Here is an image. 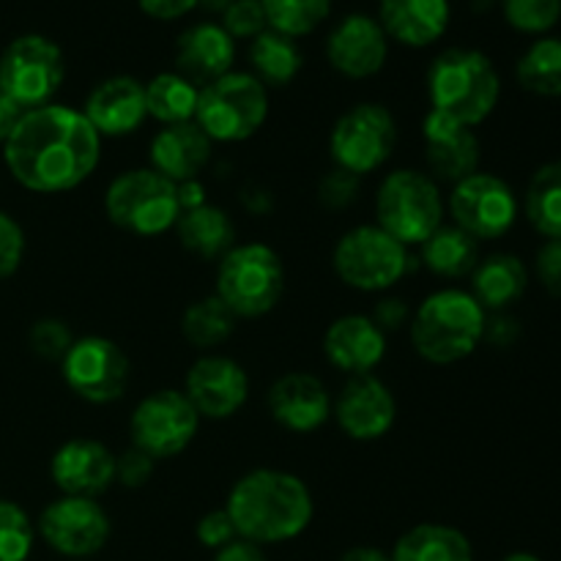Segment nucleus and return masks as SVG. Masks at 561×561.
<instances>
[{
    "label": "nucleus",
    "mask_w": 561,
    "mask_h": 561,
    "mask_svg": "<svg viewBox=\"0 0 561 561\" xmlns=\"http://www.w3.org/2000/svg\"><path fill=\"white\" fill-rule=\"evenodd\" d=\"M420 131L425 173H431L438 184L455 186L480 170L482 142L474 129L427 110Z\"/></svg>",
    "instance_id": "obj_22"
},
{
    "label": "nucleus",
    "mask_w": 561,
    "mask_h": 561,
    "mask_svg": "<svg viewBox=\"0 0 561 561\" xmlns=\"http://www.w3.org/2000/svg\"><path fill=\"white\" fill-rule=\"evenodd\" d=\"M378 228L411 247L431 239L447 217V197L442 184L420 168H394L378 184L373 197Z\"/></svg>",
    "instance_id": "obj_6"
},
{
    "label": "nucleus",
    "mask_w": 561,
    "mask_h": 561,
    "mask_svg": "<svg viewBox=\"0 0 561 561\" xmlns=\"http://www.w3.org/2000/svg\"><path fill=\"white\" fill-rule=\"evenodd\" d=\"M88 561H91V559H88Z\"/></svg>",
    "instance_id": "obj_56"
},
{
    "label": "nucleus",
    "mask_w": 561,
    "mask_h": 561,
    "mask_svg": "<svg viewBox=\"0 0 561 561\" xmlns=\"http://www.w3.org/2000/svg\"><path fill=\"white\" fill-rule=\"evenodd\" d=\"M236 535L255 546H285L305 535L316 518V496L296 471L261 466L230 485L225 499Z\"/></svg>",
    "instance_id": "obj_2"
},
{
    "label": "nucleus",
    "mask_w": 561,
    "mask_h": 561,
    "mask_svg": "<svg viewBox=\"0 0 561 561\" xmlns=\"http://www.w3.org/2000/svg\"><path fill=\"white\" fill-rule=\"evenodd\" d=\"M201 414L175 387H162L137 400L129 414V444L157 463L184 455L201 433Z\"/></svg>",
    "instance_id": "obj_11"
},
{
    "label": "nucleus",
    "mask_w": 561,
    "mask_h": 561,
    "mask_svg": "<svg viewBox=\"0 0 561 561\" xmlns=\"http://www.w3.org/2000/svg\"><path fill=\"white\" fill-rule=\"evenodd\" d=\"M36 535L44 546L69 561H88L104 551L113 537V520L99 499L55 496L38 513Z\"/></svg>",
    "instance_id": "obj_15"
},
{
    "label": "nucleus",
    "mask_w": 561,
    "mask_h": 561,
    "mask_svg": "<svg viewBox=\"0 0 561 561\" xmlns=\"http://www.w3.org/2000/svg\"><path fill=\"white\" fill-rule=\"evenodd\" d=\"M411 312H414V310H411L409 301H405L403 296L383 294V296H378V299H376V307H373L370 318L376 321V327L381 329L387 337H392V334L409 329Z\"/></svg>",
    "instance_id": "obj_45"
},
{
    "label": "nucleus",
    "mask_w": 561,
    "mask_h": 561,
    "mask_svg": "<svg viewBox=\"0 0 561 561\" xmlns=\"http://www.w3.org/2000/svg\"><path fill=\"white\" fill-rule=\"evenodd\" d=\"M520 211L542 239H561V159H551L535 170Z\"/></svg>",
    "instance_id": "obj_33"
},
{
    "label": "nucleus",
    "mask_w": 561,
    "mask_h": 561,
    "mask_svg": "<svg viewBox=\"0 0 561 561\" xmlns=\"http://www.w3.org/2000/svg\"><path fill=\"white\" fill-rule=\"evenodd\" d=\"M137 5L151 20L175 22L190 14L192 9H197V0H137Z\"/></svg>",
    "instance_id": "obj_49"
},
{
    "label": "nucleus",
    "mask_w": 561,
    "mask_h": 561,
    "mask_svg": "<svg viewBox=\"0 0 561 561\" xmlns=\"http://www.w3.org/2000/svg\"><path fill=\"white\" fill-rule=\"evenodd\" d=\"M327 60L345 80H370L387 66L389 36L370 14H348L327 36Z\"/></svg>",
    "instance_id": "obj_23"
},
{
    "label": "nucleus",
    "mask_w": 561,
    "mask_h": 561,
    "mask_svg": "<svg viewBox=\"0 0 561 561\" xmlns=\"http://www.w3.org/2000/svg\"><path fill=\"white\" fill-rule=\"evenodd\" d=\"M362 181L365 179H359V175L354 173H345V170L334 168L332 164V168L318 179V190H316L318 203L332 214L348 211V208H354V203L359 201Z\"/></svg>",
    "instance_id": "obj_40"
},
{
    "label": "nucleus",
    "mask_w": 561,
    "mask_h": 561,
    "mask_svg": "<svg viewBox=\"0 0 561 561\" xmlns=\"http://www.w3.org/2000/svg\"><path fill=\"white\" fill-rule=\"evenodd\" d=\"M181 392L186 394L201 420L228 422L250 403L252 381L247 367L228 354H201L184 373Z\"/></svg>",
    "instance_id": "obj_16"
},
{
    "label": "nucleus",
    "mask_w": 561,
    "mask_h": 561,
    "mask_svg": "<svg viewBox=\"0 0 561 561\" xmlns=\"http://www.w3.org/2000/svg\"><path fill=\"white\" fill-rule=\"evenodd\" d=\"M268 416L294 436H312L332 420V392L310 370H288L266 392Z\"/></svg>",
    "instance_id": "obj_18"
},
{
    "label": "nucleus",
    "mask_w": 561,
    "mask_h": 561,
    "mask_svg": "<svg viewBox=\"0 0 561 561\" xmlns=\"http://www.w3.org/2000/svg\"><path fill=\"white\" fill-rule=\"evenodd\" d=\"M214 142L208 140L206 131L190 121V124L159 126L146 146L148 168L157 170L173 184L195 181L211 168L214 162Z\"/></svg>",
    "instance_id": "obj_24"
},
{
    "label": "nucleus",
    "mask_w": 561,
    "mask_h": 561,
    "mask_svg": "<svg viewBox=\"0 0 561 561\" xmlns=\"http://www.w3.org/2000/svg\"><path fill=\"white\" fill-rule=\"evenodd\" d=\"M60 378L82 403L113 405L129 389L131 359L113 337L82 334L60 359Z\"/></svg>",
    "instance_id": "obj_13"
},
{
    "label": "nucleus",
    "mask_w": 561,
    "mask_h": 561,
    "mask_svg": "<svg viewBox=\"0 0 561 561\" xmlns=\"http://www.w3.org/2000/svg\"><path fill=\"white\" fill-rule=\"evenodd\" d=\"M36 537V524L27 510L11 499H0V561H27Z\"/></svg>",
    "instance_id": "obj_37"
},
{
    "label": "nucleus",
    "mask_w": 561,
    "mask_h": 561,
    "mask_svg": "<svg viewBox=\"0 0 561 561\" xmlns=\"http://www.w3.org/2000/svg\"><path fill=\"white\" fill-rule=\"evenodd\" d=\"M175 190H179V206H181V211H190V208L206 206V203H208L206 184H203L201 179L184 181V184H175Z\"/></svg>",
    "instance_id": "obj_51"
},
{
    "label": "nucleus",
    "mask_w": 561,
    "mask_h": 561,
    "mask_svg": "<svg viewBox=\"0 0 561 561\" xmlns=\"http://www.w3.org/2000/svg\"><path fill=\"white\" fill-rule=\"evenodd\" d=\"M104 140L71 104L25 110L3 146L11 179L33 195H69L96 175Z\"/></svg>",
    "instance_id": "obj_1"
},
{
    "label": "nucleus",
    "mask_w": 561,
    "mask_h": 561,
    "mask_svg": "<svg viewBox=\"0 0 561 561\" xmlns=\"http://www.w3.org/2000/svg\"><path fill=\"white\" fill-rule=\"evenodd\" d=\"M535 277L548 296L561 299V239H546L535 255Z\"/></svg>",
    "instance_id": "obj_46"
},
{
    "label": "nucleus",
    "mask_w": 561,
    "mask_h": 561,
    "mask_svg": "<svg viewBox=\"0 0 561 561\" xmlns=\"http://www.w3.org/2000/svg\"><path fill=\"white\" fill-rule=\"evenodd\" d=\"M272 96L250 71H228L201 88L195 124L214 146H239L266 126Z\"/></svg>",
    "instance_id": "obj_9"
},
{
    "label": "nucleus",
    "mask_w": 561,
    "mask_h": 561,
    "mask_svg": "<svg viewBox=\"0 0 561 561\" xmlns=\"http://www.w3.org/2000/svg\"><path fill=\"white\" fill-rule=\"evenodd\" d=\"M236 323H239V318L217 296L206 294L184 307L179 329L184 343L192 345L197 354H214L233 337Z\"/></svg>",
    "instance_id": "obj_31"
},
{
    "label": "nucleus",
    "mask_w": 561,
    "mask_h": 561,
    "mask_svg": "<svg viewBox=\"0 0 561 561\" xmlns=\"http://www.w3.org/2000/svg\"><path fill=\"white\" fill-rule=\"evenodd\" d=\"M378 22L392 42L403 47H433L453 22L449 0H381Z\"/></svg>",
    "instance_id": "obj_26"
},
{
    "label": "nucleus",
    "mask_w": 561,
    "mask_h": 561,
    "mask_svg": "<svg viewBox=\"0 0 561 561\" xmlns=\"http://www.w3.org/2000/svg\"><path fill=\"white\" fill-rule=\"evenodd\" d=\"M392 561H474L469 537L449 524H416L398 537Z\"/></svg>",
    "instance_id": "obj_30"
},
{
    "label": "nucleus",
    "mask_w": 561,
    "mask_h": 561,
    "mask_svg": "<svg viewBox=\"0 0 561 561\" xmlns=\"http://www.w3.org/2000/svg\"><path fill=\"white\" fill-rule=\"evenodd\" d=\"M337 561H392L387 551L376 546H354L343 553Z\"/></svg>",
    "instance_id": "obj_53"
},
{
    "label": "nucleus",
    "mask_w": 561,
    "mask_h": 561,
    "mask_svg": "<svg viewBox=\"0 0 561 561\" xmlns=\"http://www.w3.org/2000/svg\"><path fill=\"white\" fill-rule=\"evenodd\" d=\"M321 354L327 365L345 378L370 376L387 362L389 337L367 312H345L323 332Z\"/></svg>",
    "instance_id": "obj_20"
},
{
    "label": "nucleus",
    "mask_w": 561,
    "mask_h": 561,
    "mask_svg": "<svg viewBox=\"0 0 561 561\" xmlns=\"http://www.w3.org/2000/svg\"><path fill=\"white\" fill-rule=\"evenodd\" d=\"M499 561H542V559L537 557V553H529V551H515V553H507V557L499 559Z\"/></svg>",
    "instance_id": "obj_55"
},
{
    "label": "nucleus",
    "mask_w": 561,
    "mask_h": 561,
    "mask_svg": "<svg viewBox=\"0 0 561 561\" xmlns=\"http://www.w3.org/2000/svg\"><path fill=\"white\" fill-rule=\"evenodd\" d=\"M64 80V49L42 33L16 36L0 53V93H5L22 110L53 104Z\"/></svg>",
    "instance_id": "obj_12"
},
{
    "label": "nucleus",
    "mask_w": 561,
    "mask_h": 561,
    "mask_svg": "<svg viewBox=\"0 0 561 561\" xmlns=\"http://www.w3.org/2000/svg\"><path fill=\"white\" fill-rule=\"evenodd\" d=\"M27 239L22 225L11 217L9 211L0 208V279H9L20 272L25 261Z\"/></svg>",
    "instance_id": "obj_43"
},
{
    "label": "nucleus",
    "mask_w": 561,
    "mask_h": 561,
    "mask_svg": "<svg viewBox=\"0 0 561 561\" xmlns=\"http://www.w3.org/2000/svg\"><path fill=\"white\" fill-rule=\"evenodd\" d=\"M398 118L381 102H359L340 113L329 129V159L334 168L359 179L389 164L398 148Z\"/></svg>",
    "instance_id": "obj_10"
},
{
    "label": "nucleus",
    "mask_w": 561,
    "mask_h": 561,
    "mask_svg": "<svg viewBox=\"0 0 561 561\" xmlns=\"http://www.w3.org/2000/svg\"><path fill=\"white\" fill-rule=\"evenodd\" d=\"M515 80L526 93L540 99L561 96V38L540 36L515 64Z\"/></svg>",
    "instance_id": "obj_35"
},
{
    "label": "nucleus",
    "mask_w": 561,
    "mask_h": 561,
    "mask_svg": "<svg viewBox=\"0 0 561 561\" xmlns=\"http://www.w3.org/2000/svg\"><path fill=\"white\" fill-rule=\"evenodd\" d=\"M485 321L488 312L469 288L444 285L431 290L411 312V348L433 367L460 365L482 345Z\"/></svg>",
    "instance_id": "obj_3"
},
{
    "label": "nucleus",
    "mask_w": 561,
    "mask_h": 561,
    "mask_svg": "<svg viewBox=\"0 0 561 561\" xmlns=\"http://www.w3.org/2000/svg\"><path fill=\"white\" fill-rule=\"evenodd\" d=\"M427 102L433 113L460 126L485 124L502 102V75L485 53L471 47L444 49L427 69Z\"/></svg>",
    "instance_id": "obj_4"
},
{
    "label": "nucleus",
    "mask_w": 561,
    "mask_h": 561,
    "mask_svg": "<svg viewBox=\"0 0 561 561\" xmlns=\"http://www.w3.org/2000/svg\"><path fill=\"white\" fill-rule=\"evenodd\" d=\"M157 474V460L129 444L126 449L115 453V485L126 491H142Z\"/></svg>",
    "instance_id": "obj_42"
},
{
    "label": "nucleus",
    "mask_w": 561,
    "mask_h": 561,
    "mask_svg": "<svg viewBox=\"0 0 561 561\" xmlns=\"http://www.w3.org/2000/svg\"><path fill=\"white\" fill-rule=\"evenodd\" d=\"M22 113H25V110H22L20 104H14L5 93H0V148L5 146V140L11 137L14 126L20 124Z\"/></svg>",
    "instance_id": "obj_52"
},
{
    "label": "nucleus",
    "mask_w": 561,
    "mask_h": 561,
    "mask_svg": "<svg viewBox=\"0 0 561 561\" xmlns=\"http://www.w3.org/2000/svg\"><path fill=\"white\" fill-rule=\"evenodd\" d=\"M201 88L186 80L179 71H159L146 82V107L148 121L159 126L190 124L195 121Z\"/></svg>",
    "instance_id": "obj_34"
},
{
    "label": "nucleus",
    "mask_w": 561,
    "mask_h": 561,
    "mask_svg": "<svg viewBox=\"0 0 561 561\" xmlns=\"http://www.w3.org/2000/svg\"><path fill=\"white\" fill-rule=\"evenodd\" d=\"M447 214L453 225L477 241L504 239L520 217V201L513 186L496 173L477 170L458 181L447 195Z\"/></svg>",
    "instance_id": "obj_14"
},
{
    "label": "nucleus",
    "mask_w": 561,
    "mask_h": 561,
    "mask_svg": "<svg viewBox=\"0 0 561 561\" xmlns=\"http://www.w3.org/2000/svg\"><path fill=\"white\" fill-rule=\"evenodd\" d=\"M104 217L135 239H159L170 233L181 217L179 190L148 164L126 168L104 186Z\"/></svg>",
    "instance_id": "obj_7"
},
{
    "label": "nucleus",
    "mask_w": 561,
    "mask_h": 561,
    "mask_svg": "<svg viewBox=\"0 0 561 561\" xmlns=\"http://www.w3.org/2000/svg\"><path fill=\"white\" fill-rule=\"evenodd\" d=\"M80 110L102 140H124L148 121L146 82L131 75L107 77L91 88Z\"/></svg>",
    "instance_id": "obj_21"
},
{
    "label": "nucleus",
    "mask_w": 561,
    "mask_h": 561,
    "mask_svg": "<svg viewBox=\"0 0 561 561\" xmlns=\"http://www.w3.org/2000/svg\"><path fill=\"white\" fill-rule=\"evenodd\" d=\"M529 266L524 257L513 252H491L480 257L477 268L471 272V296L482 305V310L510 312V307L518 305L529 290Z\"/></svg>",
    "instance_id": "obj_28"
},
{
    "label": "nucleus",
    "mask_w": 561,
    "mask_h": 561,
    "mask_svg": "<svg viewBox=\"0 0 561 561\" xmlns=\"http://www.w3.org/2000/svg\"><path fill=\"white\" fill-rule=\"evenodd\" d=\"M266 11L268 31L288 38H301L316 33L329 20L332 0H261Z\"/></svg>",
    "instance_id": "obj_36"
},
{
    "label": "nucleus",
    "mask_w": 561,
    "mask_h": 561,
    "mask_svg": "<svg viewBox=\"0 0 561 561\" xmlns=\"http://www.w3.org/2000/svg\"><path fill=\"white\" fill-rule=\"evenodd\" d=\"M332 420L351 442H381L398 422V398L376 373L345 378L332 398Z\"/></svg>",
    "instance_id": "obj_17"
},
{
    "label": "nucleus",
    "mask_w": 561,
    "mask_h": 561,
    "mask_svg": "<svg viewBox=\"0 0 561 561\" xmlns=\"http://www.w3.org/2000/svg\"><path fill=\"white\" fill-rule=\"evenodd\" d=\"M520 340V321L513 312H491L485 321V337L482 343L493 345V348H513Z\"/></svg>",
    "instance_id": "obj_47"
},
{
    "label": "nucleus",
    "mask_w": 561,
    "mask_h": 561,
    "mask_svg": "<svg viewBox=\"0 0 561 561\" xmlns=\"http://www.w3.org/2000/svg\"><path fill=\"white\" fill-rule=\"evenodd\" d=\"M214 561H268V557L261 546L236 537L233 542H228L225 548L214 551Z\"/></svg>",
    "instance_id": "obj_50"
},
{
    "label": "nucleus",
    "mask_w": 561,
    "mask_h": 561,
    "mask_svg": "<svg viewBox=\"0 0 561 561\" xmlns=\"http://www.w3.org/2000/svg\"><path fill=\"white\" fill-rule=\"evenodd\" d=\"M239 203L252 217H266V214L274 211L272 190L266 184H261V181H247L239 190Z\"/></svg>",
    "instance_id": "obj_48"
},
{
    "label": "nucleus",
    "mask_w": 561,
    "mask_h": 561,
    "mask_svg": "<svg viewBox=\"0 0 561 561\" xmlns=\"http://www.w3.org/2000/svg\"><path fill=\"white\" fill-rule=\"evenodd\" d=\"M288 288L283 255L268 241H239L217 261L211 294L239 321H257L274 312Z\"/></svg>",
    "instance_id": "obj_5"
},
{
    "label": "nucleus",
    "mask_w": 561,
    "mask_h": 561,
    "mask_svg": "<svg viewBox=\"0 0 561 561\" xmlns=\"http://www.w3.org/2000/svg\"><path fill=\"white\" fill-rule=\"evenodd\" d=\"M173 233L179 239L181 250L203 263H217L219 257H225L239 244L233 214L211 201L206 206L181 211Z\"/></svg>",
    "instance_id": "obj_27"
},
{
    "label": "nucleus",
    "mask_w": 561,
    "mask_h": 561,
    "mask_svg": "<svg viewBox=\"0 0 561 561\" xmlns=\"http://www.w3.org/2000/svg\"><path fill=\"white\" fill-rule=\"evenodd\" d=\"M250 75L266 88H288L305 69V55H301L296 38L283 36L277 31H263L250 42Z\"/></svg>",
    "instance_id": "obj_32"
},
{
    "label": "nucleus",
    "mask_w": 561,
    "mask_h": 561,
    "mask_svg": "<svg viewBox=\"0 0 561 561\" xmlns=\"http://www.w3.org/2000/svg\"><path fill=\"white\" fill-rule=\"evenodd\" d=\"M480 241L460 230L458 225L444 222L431 239L420 244V266L438 279H466L480 263Z\"/></svg>",
    "instance_id": "obj_29"
},
{
    "label": "nucleus",
    "mask_w": 561,
    "mask_h": 561,
    "mask_svg": "<svg viewBox=\"0 0 561 561\" xmlns=\"http://www.w3.org/2000/svg\"><path fill=\"white\" fill-rule=\"evenodd\" d=\"M195 537L203 548H208V551H219V548L233 542L239 535H236V526L233 520H230L228 510L219 507V510H208L206 515L197 518Z\"/></svg>",
    "instance_id": "obj_44"
},
{
    "label": "nucleus",
    "mask_w": 561,
    "mask_h": 561,
    "mask_svg": "<svg viewBox=\"0 0 561 561\" xmlns=\"http://www.w3.org/2000/svg\"><path fill=\"white\" fill-rule=\"evenodd\" d=\"M75 343L69 323L60 318H38L31 329H27V348L44 362H58L66 356V351Z\"/></svg>",
    "instance_id": "obj_39"
},
{
    "label": "nucleus",
    "mask_w": 561,
    "mask_h": 561,
    "mask_svg": "<svg viewBox=\"0 0 561 561\" xmlns=\"http://www.w3.org/2000/svg\"><path fill=\"white\" fill-rule=\"evenodd\" d=\"M416 266L414 255L394 236L370 225H354L345 230L332 250V272L345 288L359 294H392Z\"/></svg>",
    "instance_id": "obj_8"
},
{
    "label": "nucleus",
    "mask_w": 561,
    "mask_h": 561,
    "mask_svg": "<svg viewBox=\"0 0 561 561\" xmlns=\"http://www.w3.org/2000/svg\"><path fill=\"white\" fill-rule=\"evenodd\" d=\"M236 66V42L217 22H197L175 42V71L197 88L219 80Z\"/></svg>",
    "instance_id": "obj_25"
},
{
    "label": "nucleus",
    "mask_w": 561,
    "mask_h": 561,
    "mask_svg": "<svg viewBox=\"0 0 561 561\" xmlns=\"http://www.w3.org/2000/svg\"><path fill=\"white\" fill-rule=\"evenodd\" d=\"M230 3H233V0H197V5H201L203 11H208V14H225Z\"/></svg>",
    "instance_id": "obj_54"
},
{
    "label": "nucleus",
    "mask_w": 561,
    "mask_h": 561,
    "mask_svg": "<svg viewBox=\"0 0 561 561\" xmlns=\"http://www.w3.org/2000/svg\"><path fill=\"white\" fill-rule=\"evenodd\" d=\"M504 20L526 36H548L561 20V0H502Z\"/></svg>",
    "instance_id": "obj_38"
},
{
    "label": "nucleus",
    "mask_w": 561,
    "mask_h": 561,
    "mask_svg": "<svg viewBox=\"0 0 561 561\" xmlns=\"http://www.w3.org/2000/svg\"><path fill=\"white\" fill-rule=\"evenodd\" d=\"M219 25L230 33L233 42L239 38H247L252 42L255 36H261L263 31H268L266 11H263L261 0H233L228 5V11L222 14V22Z\"/></svg>",
    "instance_id": "obj_41"
},
{
    "label": "nucleus",
    "mask_w": 561,
    "mask_h": 561,
    "mask_svg": "<svg viewBox=\"0 0 561 561\" xmlns=\"http://www.w3.org/2000/svg\"><path fill=\"white\" fill-rule=\"evenodd\" d=\"M49 480L58 496H104L115 485V453L99 438H69L49 458Z\"/></svg>",
    "instance_id": "obj_19"
}]
</instances>
